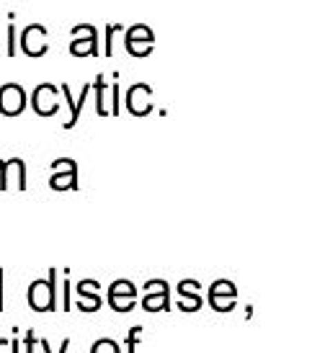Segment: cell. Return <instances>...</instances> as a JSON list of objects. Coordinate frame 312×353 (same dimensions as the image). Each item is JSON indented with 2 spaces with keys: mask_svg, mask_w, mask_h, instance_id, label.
<instances>
[{
  "mask_svg": "<svg viewBox=\"0 0 312 353\" xmlns=\"http://www.w3.org/2000/svg\"><path fill=\"white\" fill-rule=\"evenodd\" d=\"M26 299L34 312H55L57 310V268H49L47 279L31 281Z\"/></svg>",
  "mask_w": 312,
  "mask_h": 353,
  "instance_id": "1",
  "label": "cell"
},
{
  "mask_svg": "<svg viewBox=\"0 0 312 353\" xmlns=\"http://www.w3.org/2000/svg\"><path fill=\"white\" fill-rule=\"evenodd\" d=\"M70 54L72 57H98L104 54V47H98V29L93 23H78L70 29Z\"/></svg>",
  "mask_w": 312,
  "mask_h": 353,
  "instance_id": "2",
  "label": "cell"
},
{
  "mask_svg": "<svg viewBox=\"0 0 312 353\" xmlns=\"http://www.w3.org/2000/svg\"><path fill=\"white\" fill-rule=\"evenodd\" d=\"M93 106L98 117H117L119 114V83H106L104 75H96L93 80Z\"/></svg>",
  "mask_w": 312,
  "mask_h": 353,
  "instance_id": "3",
  "label": "cell"
},
{
  "mask_svg": "<svg viewBox=\"0 0 312 353\" xmlns=\"http://www.w3.org/2000/svg\"><path fill=\"white\" fill-rule=\"evenodd\" d=\"M124 50L132 57H150L155 50V34L147 23H135L124 29Z\"/></svg>",
  "mask_w": 312,
  "mask_h": 353,
  "instance_id": "4",
  "label": "cell"
},
{
  "mask_svg": "<svg viewBox=\"0 0 312 353\" xmlns=\"http://www.w3.org/2000/svg\"><path fill=\"white\" fill-rule=\"evenodd\" d=\"M19 50L23 52L26 57H44V54L49 52L47 26H41V23H29L26 29L21 31Z\"/></svg>",
  "mask_w": 312,
  "mask_h": 353,
  "instance_id": "5",
  "label": "cell"
},
{
  "mask_svg": "<svg viewBox=\"0 0 312 353\" xmlns=\"http://www.w3.org/2000/svg\"><path fill=\"white\" fill-rule=\"evenodd\" d=\"M59 96L62 90L55 85V83H39L34 93H31L29 106L39 114V117H55L59 111Z\"/></svg>",
  "mask_w": 312,
  "mask_h": 353,
  "instance_id": "6",
  "label": "cell"
},
{
  "mask_svg": "<svg viewBox=\"0 0 312 353\" xmlns=\"http://www.w3.org/2000/svg\"><path fill=\"white\" fill-rule=\"evenodd\" d=\"M142 307L147 312H170V289L163 279H150L145 284Z\"/></svg>",
  "mask_w": 312,
  "mask_h": 353,
  "instance_id": "7",
  "label": "cell"
},
{
  "mask_svg": "<svg viewBox=\"0 0 312 353\" xmlns=\"http://www.w3.org/2000/svg\"><path fill=\"white\" fill-rule=\"evenodd\" d=\"M137 296H139V292H137L129 279H119V281L108 286V304H111L114 312H132Z\"/></svg>",
  "mask_w": 312,
  "mask_h": 353,
  "instance_id": "8",
  "label": "cell"
},
{
  "mask_svg": "<svg viewBox=\"0 0 312 353\" xmlns=\"http://www.w3.org/2000/svg\"><path fill=\"white\" fill-rule=\"evenodd\" d=\"M26 106H29V99H26V90L21 88L19 83L0 85V114L3 117H21Z\"/></svg>",
  "mask_w": 312,
  "mask_h": 353,
  "instance_id": "9",
  "label": "cell"
},
{
  "mask_svg": "<svg viewBox=\"0 0 312 353\" xmlns=\"http://www.w3.org/2000/svg\"><path fill=\"white\" fill-rule=\"evenodd\" d=\"M52 178H49V186L55 191H68V188H78V163L70 160V157H59L52 163Z\"/></svg>",
  "mask_w": 312,
  "mask_h": 353,
  "instance_id": "10",
  "label": "cell"
},
{
  "mask_svg": "<svg viewBox=\"0 0 312 353\" xmlns=\"http://www.w3.org/2000/svg\"><path fill=\"white\" fill-rule=\"evenodd\" d=\"M127 111L132 117H147L153 111V88L147 83H135L124 96Z\"/></svg>",
  "mask_w": 312,
  "mask_h": 353,
  "instance_id": "11",
  "label": "cell"
},
{
  "mask_svg": "<svg viewBox=\"0 0 312 353\" xmlns=\"http://www.w3.org/2000/svg\"><path fill=\"white\" fill-rule=\"evenodd\" d=\"M8 188L26 191V165H23L21 157H10L3 163V186H0V191H8Z\"/></svg>",
  "mask_w": 312,
  "mask_h": 353,
  "instance_id": "12",
  "label": "cell"
},
{
  "mask_svg": "<svg viewBox=\"0 0 312 353\" xmlns=\"http://www.w3.org/2000/svg\"><path fill=\"white\" fill-rule=\"evenodd\" d=\"M72 289H75V294H78L80 312H98V310H101V296H98V292H93V289H98V281L83 279V281H78V286H72Z\"/></svg>",
  "mask_w": 312,
  "mask_h": 353,
  "instance_id": "13",
  "label": "cell"
},
{
  "mask_svg": "<svg viewBox=\"0 0 312 353\" xmlns=\"http://www.w3.org/2000/svg\"><path fill=\"white\" fill-rule=\"evenodd\" d=\"M194 289H199V281H194V279H184L178 284V310L196 312L202 307V294H196Z\"/></svg>",
  "mask_w": 312,
  "mask_h": 353,
  "instance_id": "14",
  "label": "cell"
},
{
  "mask_svg": "<svg viewBox=\"0 0 312 353\" xmlns=\"http://www.w3.org/2000/svg\"><path fill=\"white\" fill-rule=\"evenodd\" d=\"M124 26L121 23H106L104 29V57H114V41H117V34H121Z\"/></svg>",
  "mask_w": 312,
  "mask_h": 353,
  "instance_id": "15",
  "label": "cell"
},
{
  "mask_svg": "<svg viewBox=\"0 0 312 353\" xmlns=\"http://www.w3.org/2000/svg\"><path fill=\"white\" fill-rule=\"evenodd\" d=\"M90 93H93V83H88V85H86V88L80 90L78 101H75V111H72V117H70L68 121H65V124H62V127H65V129H72V127H75V124H78L80 111H83V103H86V101H88V96H90Z\"/></svg>",
  "mask_w": 312,
  "mask_h": 353,
  "instance_id": "16",
  "label": "cell"
},
{
  "mask_svg": "<svg viewBox=\"0 0 312 353\" xmlns=\"http://www.w3.org/2000/svg\"><path fill=\"white\" fill-rule=\"evenodd\" d=\"M72 284H70V268H65V279H62V312H70L72 310Z\"/></svg>",
  "mask_w": 312,
  "mask_h": 353,
  "instance_id": "17",
  "label": "cell"
},
{
  "mask_svg": "<svg viewBox=\"0 0 312 353\" xmlns=\"http://www.w3.org/2000/svg\"><path fill=\"white\" fill-rule=\"evenodd\" d=\"M90 353H121V348H119L117 341H111V338H101V341L93 343Z\"/></svg>",
  "mask_w": 312,
  "mask_h": 353,
  "instance_id": "18",
  "label": "cell"
},
{
  "mask_svg": "<svg viewBox=\"0 0 312 353\" xmlns=\"http://www.w3.org/2000/svg\"><path fill=\"white\" fill-rule=\"evenodd\" d=\"M16 47H19V41H16V23H8V31H6V52L3 54L16 57Z\"/></svg>",
  "mask_w": 312,
  "mask_h": 353,
  "instance_id": "19",
  "label": "cell"
},
{
  "mask_svg": "<svg viewBox=\"0 0 312 353\" xmlns=\"http://www.w3.org/2000/svg\"><path fill=\"white\" fill-rule=\"evenodd\" d=\"M139 335H142V327H139V325L129 330V335H127V353H135L137 351V341H139Z\"/></svg>",
  "mask_w": 312,
  "mask_h": 353,
  "instance_id": "20",
  "label": "cell"
},
{
  "mask_svg": "<svg viewBox=\"0 0 312 353\" xmlns=\"http://www.w3.org/2000/svg\"><path fill=\"white\" fill-rule=\"evenodd\" d=\"M39 345H41V351H44V353H52V351H49L47 341H39ZM68 348H70V338H65V341H62V348H59V353H68Z\"/></svg>",
  "mask_w": 312,
  "mask_h": 353,
  "instance_id": "21",
  "label": "cell"
},
{
  "mask_svg": "<svg viewBox=\"0 0 312 353\" xmlns=\"http://www.w3.org/2000/svg\"><path fill=\"white\" fill-rule=\"evenodd\" d=\"M34 345H37V338H34V330L26 333V353H34Z\"/></svg>",
  "mask_w": 312,
  "mask_h": 353,
  "instance_id": "22",
  "label": "cell"
},
{
  "mask_svg": "<svg viewBox=\"0 0 312 353\" xmlns=\"http://www.w3.org/2000/svg\"><path fill=\"white\" fill-rule=\"evenodd\" d=\"M3 268H0V312H3Z\"/></svg>",
  "mask_w": 312,
  "mask_h": 353,
  "instance_id": "23",
  "label": "cell"
},
{
  "mask_svg": "<svg viewBox=\"0 0 312 353\" xmlns=\"http://www.w3.org/2000/svg\"><path fill=\"white\" fill-rule=\"evenodd\" d=\"M10 351H13V353H19V351H21V345H19V338H13V341H10Z\"/></svg>",
  "mask_w": 312,
  "mask_h": 353,
  "instance_id": "24",
  "label": "cell"
},
{
  "mask_svg": "<svg viewBox=\"0 0 312 353\" xmlns=\"http://www.w3.org/2000/svg\"><path fill=\"white\" fill-rule=\"evenodd\" d=\"M6 345H10V341H6V338H0V348H6Z\"/></svg>",
  "mask_w": 312,
  "mask_h": 353,
  "instance_id": "25",
  "label": "cell"
},
{
  "mask_svg": "<svg viewBox=\"0 0 312 353\" xmlns=\"http://www.w3.org/2000/svg\"><path fill=\"white\" fill-rule=\"evenodd\" d=\"M0 186H3V160H0Z\"/></svg>",
  "mask_w": 312,
  "mask_h": 353,
  "instance_id": "26",
  "label": "cell"
},
{
  "mask_svg": "<svg viewBox=\"0 0 312 353\" xmlns=\"http://www.w3.org/2000/svg\"><path fill=\"white\" fill-rule=\"evenodd\" d=\"M3 52H6V47H3V34H0V54H3Z\"/></svg>",
  "mask_w": 312,
  "mask_h": 353,
  "instance_id": "27",
  "label": "cell"
}]
</instances>
